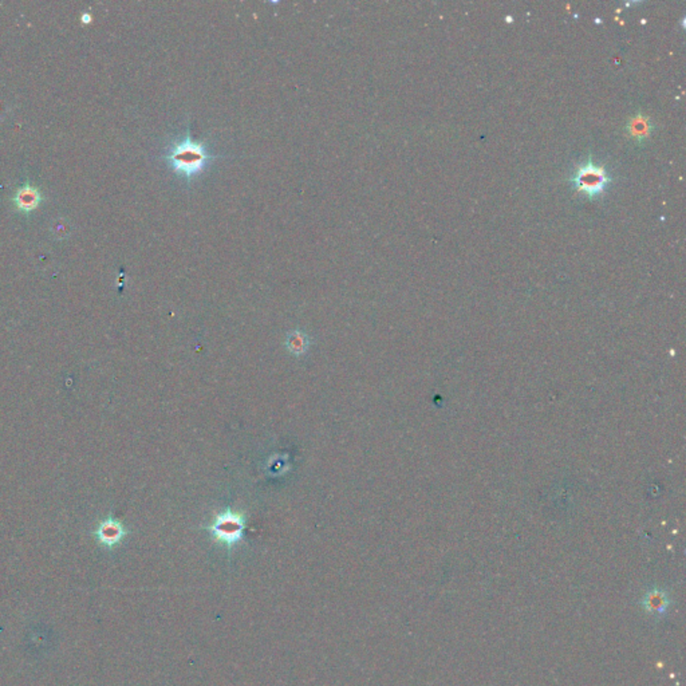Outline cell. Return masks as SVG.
I'll return each mask as SVG.
<instances>
[{
  "label": "cell",
  "instance_id": "cell-2",
  "mask_svg": "<svg viewBox=\"0 0 686 686\" xmlns=\"http://www.w3.org/2000/svg\"><path fill=\"white\" fill-rule=\"evenodd\" d=\"M246 530V516L235 511H226L217 514L215 521L208 527L210 535L229 550L233 549L242 539Z\"/></svg>",
  "mask_w": 686,
  "mask_h": 686
},
{
  "label": "cell",
  "instance_id": "cell-6",
  "mask_svg": "<svg viewBox=\"0 0 686 686\" xmlns=\"http://www.w3.org/2000/svg\"><path fill=\"white\" fill-rule=\"evenodd\" d=\"M39 201L38 192L33 190L31 187L26 185L22 188L17 194V203L22 210H31L34 208Z\"/></svg>",
  "mask_w": 686,
  "mask_h": 686
},
{
  "label": "cell",
  "instance_id": "cell-3",
  "mask_svg": "<svg viewBox=\"0 0 686 686\" xmlns=\"http://www.w3.org/2000/svg\"><path fill=\"white\" fill-rule=\"evenodd\" d=\"M571 184L576 191L582 192L589 199H594L608 190L610 177L602 167L595 165L590 160L575 172Z\"/></svg>",
  "mask_w": 686,
  "mask_h": 686
},
{
  "label": "cell",
  "instance_id": "cell-1",
  "mask_svg": "<svg viewBox=\"0 0 686 686\" xmlns=\"http://www.w3.org/2000/svg\"><path fill=\"white\" fill-rule=\"evenodd\" d=\"M216 157L210 152L207 141L194 140L190 132L172 140L164 154L171 171L185 181L204 174Z\"/></svg>",
  "mask_w": 686,
  "mask_h": 686
},
{
  "label": "cell",
  "instance_id": "cell-4",
  "mask_svg": "<svg viewBox=\"0 0 686 686\" xmlns=\"http://www.w3.org/2000/svg\"><path fill=\"white\" fill-rule=\"evenodd\" d=\"M286 346L288 351L292 353L294 355H302L310 347V340L305 333L295 330L287 334Z\"/></svg>",
  "mask_w": 686,
  "mask_h": 686
},
{
  "label": "cell",
  "instance_id": "cell-7",
  "mask_svg": "<svg viewBox=\"0 0 686 686\" xmlns=\"http://www.w3.org/2000/svg\"><path fill=\"white\" fill-rule=\"evenodd\" d=\"M649 131H650V126H649V122L646 118L639 117V118H635L634 121H631L630 132H631L633 135L639 137V138H645L648 135Z\"/></svg>",
  "mask_w": 686,
  "mask_h": 686
},
{
  "label": "cell",
  "instance_id": "cell-5",
  "mask_svg": "<svg viewBox=\"0 0 686 686\" xmlns=\"http://www.w3.org/2000/svg\"><path fill=\"white\" fill-rule=\"evenodd\" d=\"M99 534H101V539L105 543H108V544H115V543H118L125 536L126 533H125V530L122 528V526L119 523L109 520V521H106L102 526Z\"/></svg>",
  "mask_w": 686,
  "mask_h": 686
},
{
  "label": "cell",
  "instance_id": "cell-8",
  "mask_svg": "<svg viewBox=\"0 0 686 686\" xmlns=\"http://www.w3.org/2000/svg\"><path fill=\"white\" fill-rule=\"evenodd\" d=\"M665 598L662 594H653L648 598V605L650 610H664L665 608Z\"/></svg>",
  "mask_w": 686,
  "mask_h": 686
}]
</instances>
